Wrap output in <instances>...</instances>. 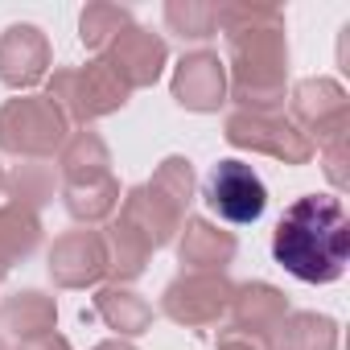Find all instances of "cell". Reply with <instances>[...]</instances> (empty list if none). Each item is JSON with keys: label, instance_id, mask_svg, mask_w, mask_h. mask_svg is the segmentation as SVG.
Returning <instances> with one entry per match:
<instances>
[{"label": "cell", "instance_id": "cell-18", "mask_svg": "<svg viewBox=\"0 0 350 350\" xmlns=\"http://www.w3.org/2000/svg\"><path fill=\"white\" fill-rule=\"evenodd\" d=\"M95 313L103 317L107 329H116V338H140L144 329H152V305L132 288V284H103L95 293Z\"/></svg>", "mask_w": 350, "mask_h": 350}, {"label": "cell", "instance_id": "cell-23", "mask_svg": "<svg viewBox=\"0 0 350 350\" xmlns=\"http://www.w3.org/2000/svg\"><path fill=\"white\" fill-rule=\"evenodd\" d=\"M38 247H42V219L13 202L0 206V268L9 272L13 264H25Z\"/></svg>", "mask_w": 350, "mask_h": 350}, {"label": "cell", "instance_id": "cell-16", "mask_svg": "<svg viewBox=\"0 0 350 350\" xmlns=\"http://www.w3.org/2000/svg\"><path fill=\"white\" fill-rule=\"evenodd\" d=\"M0 325H5L17 342L42 338L58 329V301L42 288H21L0 301Z\"/></svg>", "mask_w": 350, "mask_h": 350}, {"label": "cell", "instance_id": "cell-22", "mask_svg": "<svg viewBox=\"0 0 350 350\" xmlns=\"http://www.w3.org/2000/svg\"><path fill=\"white\" fill-rule=\"evenodd\" d=\"M58 190H62V182H58L54 165H46V161H21V165H13V173H5L9 202L21 206V211H33V215L46 202H54Z\"/></svg>", "mask_w": 350, "mask_h": 350}, {"label": "cell", "instance_id": "cell-13", "mask_svg": "<svg viewBox=\"0 0 350 350\" xmlns=\"http://www.w3.org/2000/svg\"><path fill=\"white\" fill-rule=\"evenodd\" d=\"M169 95L186 111H219L227 103V66L215 50H190L173 66Z\"/></svg>", "mask_w": 350, "mask_h": 350}, {"label": "cell", "instance_id": "cell-7", "mask_svg": "<svg viewBox=\"0 0 350 350\" xmlns=\"http://www.w3.org/2000/svg\"><path fill=\"white\" fill-rule=\"evenodd\" d=\"M231 293H235V284L227 272H182L165 284L161 313L186 329H206L227 317Z\"/></svg>", "mask_w": 350, "mask_h": 350}, {"label": "cell", "instance_id": "cell-30", "mask_svg": "<svg viewBox=\"0 0 350 350\" xmlns=\"http://www.w3.org/2000/svg\"><path fill=\"white\" fill-rule=\"evenodd\" d=\"M0 194H5V165H0Z\"/></svg>", "mask_w": 350, "mask_h": 350}, {"label": "cell", "instance_id": "cell-10", "mask_svg": "<svg viewBox=\"0 0 350 350\" xmlns=\"http://www.w3.org/2000/svg\"><path fill=\"white\" fill-rule=\"evenodd\" d=\"M50 280L58 288H95L107 280V243L95 227H70L50 243Z\"/></svg>", "mask_w": 350, "mask_h": 350}, {"label": "cell", "instance_id": "cell-21", "mask_svg": "<svg viewBox=\"0 0 350 350\" xmlns=\"http://www.w3.org/2000/svg\"><path fill=\"white\" fill-rule=\"evenodd\" d=\"M338 321L313 309H293L276 329V350H338Z\"/></svg>", "mask_w": 350, "mask_h": 350}, {"label": "cell", "instance_id": "cell-11", "mask_svg": "<svg viewBox=\"0 0 350 350\" xmlns=\"http://www.w3.org/2000/svg\"><path fill=\"white\" fill-rule=\"evenodd\" d=\"M50 38L29 25V21H17L0 33V83L9 91H21V95H33L38 83L50 79Z\"/></svg>", "mask_w": 350, "mask_h": 350}, {"label": "cell", "instance_id": "cell-8", "mask_svg": "<svg viewBox=\"0 0 350 350\" xmlns=\"http://www.w3.org/2000/svg\"><path fill=\"white\" fill-rule=\"evenodd\" d=\"M202 198L211 206V215H219L223 223L231 227H247L264 215L268 206V186L264 178L239 157H227L219 161L211 173H206V186H202Z\"/></svg>", "mask_w": 350, "mask_h": 350}, {"label": "cell", "instance_id": "cell-27", "mask_svg": "<svg viewBox=\"0 0 350 350\" xmlns=\"http://www.w3.org/2000/svg\"><path fill=\"white\" fill-rule=\"evenodd\" d=\"M219 350H276V342L260 338V334H247V329H235V325H223L219 329Z\"/></svg>", "mask_w": 350, "mask_h": 350}, {"label": "cell", "instance_id": "cell-9", "mask_svg": "<svg viewBox=\"0 0 350 350\" xmlns=\"http://www.w3.org/2000/svg\"><path fill=\"white\" fill-rule=\"evenodd\" d=\"M288 120L313 144H325V140L350 132V95L338 79H325V75L301 79L288 91Z\"/></svg>", "mask_w": 350, "mask_h": 350}, {"label": "cell", "instance_id": "cell-25", "mask_svg": "<svg viewBox=\"0 0 350 350\" xmlns=\"http://www.w3.org/2000/svg\"><path fill=\"white\" fill-rule=\"evenodd\" d=\"M165 25L182 42H206L219 33V5H211V0H169Z\"/></svg>", "mask_w": 350, "mask_h": 350}, {"label": "cell", "instance_id": "cell-29", "mask_svg": "<svg viewBox=\"0 0 350 350\" xmlns=\"http://www.w3.org/2000/svg\"><path fill=\"white\" fill-rule=\"evenodd\" d=\"M91 350H136V346L124 342V338H107V342H99V346H91Z\"/></svg>", "mask_w": 350, "mask_h": 350}, {"label": "cell", "instance_id": "cell-31", "mask_svg": "<svg viewBox=\"0 0 350 350\" xmlns=\"http://www.w3.org/2000/svg\"><path fill=\"white\" fill-rule=\"evenodd\" d=\"M0 350H9V342H5V334H0Z\"/></svg>", "mask_w": 350, "mask_h": 350}, {"label": "cell", "instance_id": "cell-12", "mask_svg": "<svg viewBox=\"0 0 350 350\" xmlns=\"http://www.w3.org/2000/svg\"><path fill=\"white\" fill-rule=\"evenodd\" d=\"M99 58L116 70V79L128 91H144V87H152L161 79V70L169 62V46H165L161 33H152V29H144V25L132 21Z\"/></svg>", "mask_w": 350, "mask_h": 350}, {"label": "cell", "instance_id": "cell-17", "mask_svg": "<svg viewBox=\"0 0 350 350\" xmlns=\"http://www.w3.org/2000/svg\"><path fill=\"white\" fill-rule=\"evenodd\" d=\"M62 206L75 223L83 227H99V223H111L116 211H120V182L111 178V173H103V178H87V182H62Z\"/></svg>", "mask_w": 350, "mask_h": 350}, {"label": "cell", "instance_id": "cell-3", "mask_svg": "<svg viewBox=\"0 0 350 350\" xmlns=\"http://www.w3.org/2000/svg\"><path fill=\"white\" fill-rule=\"evenodd\" d=\"M198 194V178H194V165L190 157H165L157 165V173L148 182L132 186L124 198H120V223L132 227L148 252L157 247H169L173 239H178L182 223H186V211Z\"/></svg>", "mask_w": 350, "mask_h": 350}, {"label": "cell", "instance_id": "cell-32", "mask_svg": "<svg viewBox=\"0 0 350 350\" xmlns=\"http://www.w3.org/2000/svg\"><path fill=\"white\" fill-rule=\"evenodd\" d=\"M5 276H9V272H5V268H0V280H5Z\"/></svg>", "mask_w": 350, "mask_h": 350}, {"label": "cell", "instance_id": "cell-15", "mask_svg": "<svg viewBox=\"0 0 350 350\" xmlns=\"http://www.w3.org/2000/svg\"><path fill=\"white\" fill-rule=\"evenodd\" d=\"M239 239L211 219H186L178 231V260L186 272H227Z\"/></svg>", "mask_w": 350, "mask_h": 350}, {"label": "cell", "instance_id": "cell-26", "mask_svg": "<svg viewBox=\"0 0 350 350\" xmlns=\"http://www.w3.org/2000/svg\"><path fill=\"white\" fill-rule=\"evenodd\" d=\"M317 152H321V173H325V182L342 194L346 186H350V132H342V136H334V140H325V144H317Z\"/></svg>", "mask_w": 350, "mask_h": 350}, {"label": "cell", "instance_id": "cell-20", "mask_svg": "<svg viewBox=\"0 0 350 350\" xmlns=\"http://www.w3.org/2000/svg\"><path fill=\"white\" fill-rule=\"evenodd\" d=\"M103 243H107V276H111V284H132V280L144 276L152 252H148V243L132 227H124L120 219H111L103 227Z\"/></svg>", "mask_w": 350, "mask_h": 350}, {"label": "cell", "instance_id": "cell-19", "mask_svg": "<svg viewBox=\"0 0 350 350\" xmlns=\"http://www.w3.org/2000/svg\"><path fill=\"white\" fill-rule=\"evenodd\" d=\"M111 173V148L95 128H79L66 136V144L58 148V178L62 182H87V178H103Z\"/></svg>", "mask_w": 350, "mask_h": 350}, {"label": "cell", "instance_id": "cell-6", "mask_svg": "<svg viewBox=\"0 0 350 350\" xmlns=\"http://www.w3.org/2000/svg\"><path fill=\"white\" fill-rule=\"evenodd\" d=\"M223 136L231 148H243V152H264L272 161H284V165H309L317 144L280 111H243L235 107L223 124Z\"/></svg>", "mask_w": 350, "mask_h": 350}, {"label": "cell", "instance_id": "cell-1", "mask_svg": "<svg viewBox=\"0 0 350 350\" xmlns=\"http://www.w3.org/2000/svg\"><path fill=\"white\" fill-rule=\"evenodd\" d=\"M219 29L227 38V99L243 111H272L288 95V38L284 9L260 0L219 5Z\"/></svg>", "mask_w": 350, "mask_h": 350}, {"label": "cell", "instance_id": "cell-5", "mask_svg": "<svg viewBox=\"0 0 350 350\" xmlns=\"http://www.w3.org/2000/svg\"><path fill=\"white\" fill-rule=\"evenodd\" d=\"M70 124L46 95H17L0 107V152L21 161H50L66 144Z\"/></svg>", "mask_w": 350, "mask_h": 350}, {"label": "cell", "instance_id": "cell-4", "mask_svg": "<svg viewBox=\"0 0 350 350\" xmlns=\"http://www.w3.org/2000/svg\"><path fill=\"white\" fill-rule=\"evenodd\" d=\"M46 99H54L66 124L91 128V120L116 116L132 99V91L116 79V70L103 58H91L87 66H58L46 79Z\"/></svg>", "mask_w": 350, "mask_h": 350}, {"label": "cell", "instance_id": "cell-2", "mask_svg": "<svg viewBox=\"0 0 350 350\" xmlns=\"http://www.w3.org/2000/svg\"><path fill=\"white\" fill-rule=\"evenodd\" d=\"M272 260L301 284H334L350 260V215L338 194H301L272 231Z\"/></svg>", "mask_w": 350, "mask_h": 350}, {"label": "cell", "instance_id": "cell-28", "mask_svg": "<svg viewBox=\"0 0 350 350\" xmlns=\"http://www.w3.org/2000/svg\"><path fill=\"white\" fill-rule=\"evenodd\" d=\"M17 350H75L62 334H42V338H29V342H17Z\"/></svg>", "mask_w": 350, "mask_h": 350}, {"label": "cell", "instance_id": "cell-14", "mask_svg": "<svg viewBox=\"0 0 350 350\" xmlns=\"http://www.w3.org/2000/svg\"><path fill=\"white\" fill-rule=\"evenodd\" d=\"M288 313H293L288 297L268 280L235 284L231 305H227V317H231L235 329H247V334H260V338H272V342H276V329H280V321Z\"/></svg>", "mask_w": 350, "mask_h": 350}, {"label": "cell", "instance_id": "cell-24", "mask_svg": "<svg viewBox=\"0 0 350 350\" xmlns=\"http://www.w3.org/2000/svg\"><path fill=\"white\" fill-rule=\"evenodd\" d=\"M132 25V9L124 5H111V0H95V5H87L79 13V42L95 54H103L124 29Z\"/></svg>", "mask_w": 350, "mask_h": 350}]
</instances>
